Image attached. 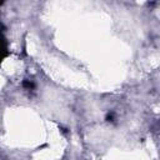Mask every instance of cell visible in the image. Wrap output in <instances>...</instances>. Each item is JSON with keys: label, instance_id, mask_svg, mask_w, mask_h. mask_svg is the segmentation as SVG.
I'll list each match as a JSON object with an SVG mask.
<instances>
[{"label": "cell", "instance_id": "obj_1", "mask_svg": "<svg viewBox=\"0 0 160 160\" xmlns=\"http://www.w3.org/2000/svg\"><path fill=\"white\" fill-rule=\"evenodd\" d=\"M22 86H24L25 89H29V90H30V89H32V88H34V82H32V81H30V80H25V81L22 82Z\"/></svg>", "mask_w": 160, "mask_h": 160}, {"label": "cell", "instance_id": "obj_2", "mask_svg": "<svg viewBox=\"0 0 160 160\" xmlns=\"http://www.w3.org/2000/svg\"><path fill=\"white\" fill-rule=\"evenodd\" d=\"M112 119H114V115L112 114H108L106 115V120L108 121H112Z\"/></svg>", "mask_w": 160, "mask_h": 160}]
</instances>
